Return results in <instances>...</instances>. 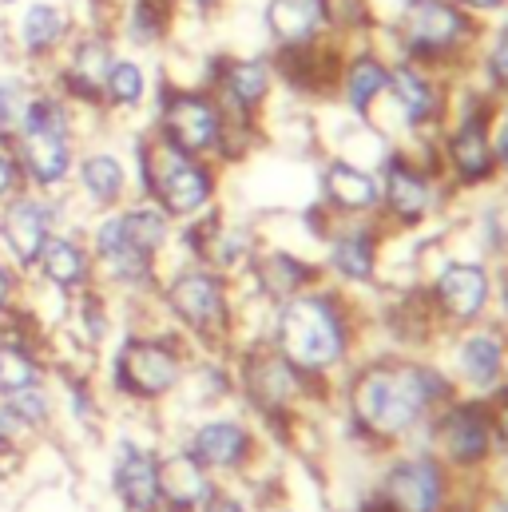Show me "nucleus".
I'll return each instance as SVG.
<instances>
[{"mask_svg": "<svg viewBox=\"0 0 508 512\" xmlns=\"http://www.w3.org/2000/svg\"><path fill=\"white\" fill-rule=\"evenodd\" d=\"M453 401V382L425 362H370L350 382L354 421L381 441H401Z\"/></svg>", "mask_w": 508, "mask_h": 512, "instance_id": "obj_1", "label": "nucleus"}, {"mask_svg": "<svg viewBox=\"0 0 508 512\" xmlns=\"http://www.w3.org/2000/svg\"><path fill=\"white\" fill-rule=\"evenodd\" d=\"M131 183L139 199H151L171 223H195L211 211L219 179L207 159L171 147L147 128L131 147Z\"/></svg>", "mask_w": 508, "mask_h": 512, "instance_id": "obj_2", "label": "nucleus"}, {"mask_svg": "<svg viewBox=\"0 0 508 512\" xmlns=\"http://www.w3.org/2000/svg\"><path fill=\"white\" fill-rule=\"evenodd\" d=\"M274 342L298 374H326L346 362L350 326L334 294H294L278 306Z\"/></svg>", "mask_w": 508, "mask_h": 512, "instance_id": "obj_3", "label": "nucleus"}, {"mask_svg": "<svg viewBox=\"0 0 508 512\" xmlns=\"http://www.w3.org/2000/svg\"><path fill=\"white\" fill-rule=\"evenodd\" d=\"M187 374V350L179 334L127 330L108 358V389L131 405H163Z\"/></svg>", "mask_w": 508, "mask_h": 512, "instance_id": "obj_4", "label": "nucleus"}, {"mask_svg": "<svg viewBox=\"0 0 508 512\" xmlns=\"http://www.w3.org/2000/svg\"><path fill=\"white\" fill-rule=\"evenodd\" d=\"M88 215L72 199V191L40 195L20 187L12 199L0 203V255L8 258L20 274H32L44 243L64 227H84Z\"/></svg>", "mask_w": 508, "mask_h": 512, "instance_id": "obj_5", "label": "nucleus"}, {"mask_svg": "<svg viewBox=\"0 0 508 512\" xmlns=\"http://www.w3.org/2000/svg\"><path fill=\"white\" fill-rule=\"evenodd\" d=\"M159 306L171 314L175 326H183L195 342H227L231 334V290L227 274L207 270L199 262L175 266L167 278H159Z\"/></svg>", "mask_w": 508, "mask_h": 512, "instance_id": "obj_6", "label": "nucleus"}, {"mask_svg": "<svg viewBox=\"0 0 508 512\" xmlns=\"http://www.w3.org/2000/svg\"><path fill=\"white\" fill-rule=\"evenodd\" d=\"M151 131L163 135L171 147L187 151V155H215L223 147V135H227V112L223 104L203 92V88H175V84H163L159 88V108H155V120Z\"/></svg>", "mask_w": 508, "mask_h": 512, "instance_id": "obj_7", "label": "nucleus"}, {"mask_svg": "<svg viewBox=\"0 0 508 512\" xmlns=\"http://www.w3.org/2000/svg\"><path fill=\"white\" fill-rule=\"evenodd\" d=\"M72 32H76V20L64 0H24L4 24V44L12 64L48 72L64 52V44L72 40Z\"/></svg>", "mask_w": 508, "mask_h": 512, "instance_id": "obj_8", "label": "nucleus"}, {"mask_svg": "<svg viewBox=\"0 0 508 512\" xmlns=\"http://www.w3.org/2000/svg\"><path fill=\"white\" fill-rule=\"evenodd\" d=\"M433 457L453 469H477L493 453V413L481 401H449L429 417Z\"/></svg>", "mask_w": 508, "mask_h": 512, "instance_id": "obj_9", "label": "nucleus"}, {"mask_svg": "<svg viewBox=\"0 0 508 512\" xmlns=\"http://www.w3.org/2000/svg\"><path fill=\"white\" fill-rule=\"evenodd\" d=\"M473 36V20L453 0H405L401 40L417 60H441Z\"/></svg>", "mask_w": 508, "mask_h": 512, "instance_id": "obj_10", "label": "nucleus"}, {"mask_svg": "<svg viewBox=\"0 0 508 512\" xmlns=\"http://www.w3.org/2000/svg\"><path fill=\"white\" fill-rule=\"evenodd\" d=\"M68 191H72V199L80 203L84 215L124 207L127 199H131V191H135V183H131V163H127L116 147L80 143V155H76Z\"/></svg>", "mask_w": 508, "mask_h": 512, "instance_id": "obj_11", "label": "nucleus"}, {"mask_svg": "<svg viewBox=\"0 0 508 512\" xmlns=\"http://www.w3.org/2000/svg\"><path fill=\"white\" fill-rule=\"evenodd\" d=\"M108 489L124 512H163L159 497V449L120 437L108 461Z\"/></svg>", "mask_w": 508, "mask_h": 512, "instance_id": "obj_12", "label": "nucleus"}, {"mask_svg": "<svg viewBox=\"0 0 508 512\" xmlns=\"http://www.w3.org/2000/svg\"><path fill=\"white\" fill-rule=\"evenodd\" d=\"M179 449L195 457L211 477L243 473L254 461V433L239 417H203L187 429Z\"/></svg>", "mask_w": 508, "mask_h": 512, "instance_id": "obj_13", "label": "nucleus"}, {"mask_svg": "<svg viewBox=\"0 0 508 512\" xmlns=\"http://www.w3.org/2000/svg\"><path fill=\"white\" fill-rule=\"evenodd\" d=\"M445 465L425 457H401L385 469L381 481V505L393 512H441L445 509Z\"/></svg>", "mask_w": 508, "mask_h": 512, "instance_id": "obj_14", "label": "nucleus"}, {"mask_svg": "<svg viewBox=\"0 0 508 512\" xmlns=\"http://www.w3.org/2000/svg\"><path fill=\"white\" fill-rule=\"evenodd\" d=\"M32 278L64 290V294H80L88 286H96V262L88 251V239H84V227H64L56 231L44 251L32 266Z\"/></svg>", "mask_w": 508, "mask_h": 512, "instance_id": "obj_15", "label": "nucleus"}, {"mask_svg": "<svg viewBox=\"0 0 508 512\" xmlns=\"http://www.w3.org/2000/svg\"><path fill=\"white\" fill-rule=\"evenodd\" d=\"M493 278L485 262H449L433 282V306L449 322H473L489 310Z\"/></svg>", "mask_w": 508, "mask_h": 512, "instance_id": "obj_16", "label": "nucleus"}, {"mask_svg": "<svg viewBox=\"0 0 508 512\" xmlns=\"http://www.w3.org/2000/svg\"><path fill=\"white\" fill-rule=\"evenodd\" d=\"M215 489H219L215 477L195 457H187L183 449L159 453V497H163V512H199Z\"/></svg>", "mask_w": 508, "mask_h": 512, "instance_id": "obj_17", "label": "nucleus"}, {"mask_svg": "<svg viewBox=\"0 0 508 512\" xmlns=\"http://www.w3.org/2000/svg\"><path fill=\"white\" fill-rule=\"evenodd\" d=\"M449 163H453L461 183L493 179L497 159H493V128L485 124V116H465L453 128V135H449Z\"/></svg>", "mask_w": 508, "mask_h": 512, "instance_id": "obj_18", "label": "nucleus"}, {"mask_svg": "<svg viewBox=\"0 0 508 512\" xmlns=\"http://www.w3.org/2000/svg\"><path fill=\"white\" fill-rule=\"evenodd\" d=\"M385 207L401 223H421L433 207V187H429L425 171L417 163H409L405 155L385 159Z\"/></svg>", "mask_w": 508, "mask_h": 512, "instance_id": "obj_19", "label": "nucleus"}, {"mask_svg": "<svg viewBox=\"0 0 508 512\" xmlns=\"http://www.w3.org/2000/svg\"><path fill=\"white\" fill-rule=\"evenodd\" d=\"M215 84H219V96H223L219 104H231L239 116H251L254 108L270 96L274 72H270V64H266V60H258V56L223 60V68H219Z\"/></svg>", "mask_w": 508, "mask_h": 512, "instance_id": "obj_20", "label": "nucleus"}, {"mask_svg": "<svg viewBox=\"0 0 508 512\" xmlns=\"http://www.w3.org/2000/svg\"><path fill=\"white\" fill-rule=\"evenodd\" d=\"M322 191L346 215H366V211H374L381 203L378 179L370 171H362L358 163H346V159H338V163H330L322 171Z\"/></svg>", "mask_w": 508, "mask_h": 512, "instance_id": "obj_21", "label": "nucleus"}, {"mask_svg": "<svg viewBox=\"0 0 508 512\" xmlns=\"http://www.w3.org/2000/svg\"><path fill=\"white\" fill-rule=\"evenodd\" d=\"M457 374L473 389H493L505 378V338L497 330H473L457 346Z\"/></svg>", "mask_w": 508, "mask_h": 512, "instance_id": "obj_22", "label": "nucleus"}, {"mask_svg": "<svg viewBox=\"0 0 508 512\" xmlns=\"http://www.w3.org/2000/svg\"><path fill=\"white\" fill-rule=\"evenodd\" d=\"M326 24L322 0H270L266 4V28L282 48L310 44Z\"/></svg>", "mask_w": 508, "mask_h": 512, "instance_id": "obj_23", "label": "nucleus"}, {"mask_svg": "<svg viewBox=\"0 0 508 512\" xmlns=\"http://www.w3.org/2000/svg\"><path fill=\"white\" fill-rule=\"evenodd\" d=\"M120 223H124V235L131 247H139L143 255L163 258L167 247L175 243V223L151 203V199H127L120 207Z\"/></svg>", "mask_w": 508, "mask_h": 512, "instance_id": "obj_24", "label": "nucleus"}, {"mask_svg": "<svg viewBox=\"0 0 508 512\" xmlns=\"http://www.w3.org/2000/svg\"><path fill=\"white\" fill-rule=\"evenodd\" d=\"M389 88L401 104V116L409 128H421L429 124L437 112H441V96L433 88V80L417 68V64H401V68H389Z\"/></svg>", "mask_w": 508, "mask_h": 512, "instance_id": "obj_25", "label": "nucleus"}, {"mask_svg": "<svg viewBox=\"0 0 508 512\" xmlns=\"http://www.w3.org/2000/svg\"><path fill=\"white\" fill-rule=\"evenodd\" d=\"M147 92H151L147 68H143L135 56H116L112 68H108V80H104V112L131 116V112L143 108Z\"/></svg>", "mask_w": 508, "mask_h": 512, "instance_id": "obj_26", "label": "nucleus"}, {"mask_svg": "<svg viewBox=\"0 0 508 512\" xmlns=\"http://www.w3.org/2000/svg\"><path fill=\"white\" fill-rule=\"evenodd\" d=\"M36 84H40V72H32V68H24V64L0 68V143H4V147L16 139Z\"/></svg>", "mask_w": 508, "mask_h": 512, "instance_id": "obj_27", "label": "nucleus"}, {"mask_svg": "<svg viewBox=\"0 0 508 512\" xmlns=\"http://www.w3.org/2000/svg\"><path fill=\"white\" fill-rule=\"evenodd\" d=\"M342 88H346V104H350V112L370 116V104L389 88V64L378 60V56H370V52H366V56H354V60L346 64Z\"/></svg>", "mask_w": 508, "mask_h": 512, "instance_id": "obj_28", "label": "nucleus"}, {"mask_svg": "<svg viewBox=\"0 0 508 512\" xmlns=\"http://www.w3.org/2000/svg\"><path fill=\"white\" fill-rule=\"evenodd\" d=\"M330 266L346 282H370L378 274V239L370 231H346L342 239H334Z\"/></svg>", "mask_w": 508, "mask_h": 512, "instance_id": "obj_29", "label": "nucleus"}, {"mask_svg": "<svg viewBox=\"0 0 508 512\" xmlns=\"http://www.w3.org/2000/svg\"><path fill=\"white\" fill-rule=\"evenodd\" d=\"M302 266H306V262H298L294 255H266L262 262H254V278H258V286H262L270 298L286 302V298L302 294V286L314 278V274L302 270Z\"/></svg>", "mask_w": 508, "mask_h": 512, "instance_id": "obj_30", "label": "nucleus"}, {"mask_svg": "<svg viewBox=\"0 0 508 512\" xmlns=\"http://www.w3.org/2000/svg\"><path fill=\"white\" fill-rule=\"evenodd\" d=\"M24 278H28V274H20L8 258L0 255V314H8V310H16V306H20Z\"/></svg>", "mask_w": 508, "mask_h": 512, "instance_id": "obj_31", "label": "nucleus"}, {"mask_svg": "<svg viewBox=\"0 0 508 512\" xmlns=\"http://www.w3.org/2000/svg\"><path fill=\"white\" fill-rule=\"evenodd\" d=\"M20 187H24V179H20L16 155H12V147H4V143H0V203H4V199H12Z\"/></svg>", "mask_w": 508, "mask_h": 512, "instance_id": "obj_32", "label": "nucleus"}, {"mask_svg": "<svg viewBox=\"0 0 508 512\" xmlns=\"http://www.w3.org/2000/svg\"><path fill=\"white\" fill-rule=\"evenodd\" d=\"M489 76H493L497 88L508 92V28L497 36V44L489 48Z\"/></svg>", "mask_w": 508, "mask_h": 512, "instance_id": "obj_33", "label": "nucleus"}, {"mask_svg": "<svg viewBox=\"0 0 508 512\" xmlns=\"http://www.w3.org/2000/svg\"><path fill=\"white\" fill-rule=\"evenodd\" d=\"M199 512H243V501L235 497V493H223V489H215L211 497H207V505Z\"/></svg>", "mask_w": 508, "mask_h": 512, "instance_id": "obj_34", "label": "nucleus"}, {"mask_svg": "<svg viewBox=\"0 0 508 512\" xmlns=\"http://www.w3.org/2000/svg\"><path fill=\"white\" fill-rule=\"evenodd\" d=\"M493 445L501 449V457L508 461V401L493 413Z\"/></svg>", "mask_w": 508, "mask_h": 512, "instance_id": "obj_35", "label": "nucleus"}, {"mask_svg": "<svg viewBox=\"0 0 508 512\" xmlns=\"http://www.w3.org/2000/svg\"><path fill=\"white\" fill-rule=\"evenodd\" d=\"M493 159H497V167L508 171V116L501 120V128L493 131Z\"/></svg>", "mask_w": 508, "mask_h": 512, "instance_id": "obj_36", "label": "nucleus"}, {"mask_svg": "<svg viewBox=\"0 0 508 512\" xmlns=\"http://www.w3.org/2000/svg\"><path fill=\"white\" fill-rule=\"evenodd\" d=\"M453 4H461V8H473V12H497V8H505L508 0H453Z\"/></svg>", "mask_w": 508, "mask_h": 512, "instance_id": "obj_37", "label": "nucleus"}, {"mask_svg": "<svg viewBox=\"0 0 508 512\" xmlns=\"http://www.w3.org/2000/svg\"><path fill=\"white\" fill-rule=\"evenodd\" d=\"M175 4H191V8H211L215 0H175Z\"/></svg>", "mask_w": 508, "mask_h": 512, "instance_id": "obj_38", "label": "nucleus"}, {"mask_svg": "<svg viewBox=\"0 0 508 512\" xmlns=\"http://www.w3.org/2000/svg\"><path fill=\"white\" fill-rule=\"evenodd\" d=\"M24 0H0V8H20Z\"/></svg>", "mask_w": 508, "mask_h": 512, "instance_id": "obj_39", "label": "nucleus"}, {"mask_svg": "<svg viewBox=\"0 0 508 512\" xmlns=\"http://www.w3.org/2000/svg\"><path fill=\"white\" fill-rule=\"evenodd\" d=\"M493 512H508V501H501V505H497Z\"/></svg>", "mask_w": 508, "mask_h": 512, "instance_id": "obj_40", "label": "nucleus"}]
</instances>
